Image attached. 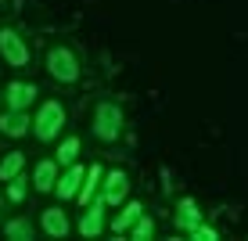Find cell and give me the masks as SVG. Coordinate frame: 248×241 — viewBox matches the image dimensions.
<instances>
[{"label": "cell", "mask_w": 248, "mask_h": 241, "mask_svg": "<svg viewBox=\"0 0 248 241\" xmlns=\"http://www.w3.org/2000/svg\"><path fill=\"white\" fill-rule=\"evenodd\" d=\"M54 180H58V162H40L36 166V191H50L54 187Z\"/></svg>", "instance_id": "obj_13"}, {"label": "cell", "mask_w": 248, "mask_h": 241, "mask_svg": "<svg viewBox=\"0 0 248 241\" xmlns=\"http://www.w3.org/2000/svg\"><path fill=\"white\" fill-rule=\"evenodd\" d=\"M22 162H25L22 151H11L4 162H0V180H15V177H18V169H22Z\"/></svg>", "instance_id": "obj_15"}, {"label": "cell", "mask_w": 248, "mask_h": 241, "mask_svg": "<svg viewBox=\"0 0 248 241\" xmlns=\"http://www.w3.org/2000/svg\"><path fill=\"white\" fill-rule=\"evenodd\" d=\"M140 205H137V202H130V205H126V209L123 212H119V216H115V223H112V230H115V234H126V230H130L133 227V223H137V216H140Z\"/></svg>", "instance_id": "obj_12"}, {"label": "cell", "mask_w": 248, "mask_h": 241, "mask_svg": "<svg viewBox=\"0 0 248 241\" xmlns=\"http://www.w3.org/2000/svg\"><path fill=\"white\" fill-rule=\"evenodd\" d=\"M65 126V108L58 105V101H44V108H40V115H36V137L40 141H54L58 130Z\"/></svg>", "instance_id": "obj_2"}, {"label": "cell", "mask_w": 248, "mask_h": 241, "mask_svg": "<svg viewBox=\"0 0 248 241\" xmlns=\"http://www.w3.org/2000/svg\"><path fill=\"white\" fill-rule=\"evenodd\" d=\"M119 130H123V112H119V105H112V101L97 105V112H93V133L101 141H115Z\"/></svg>", "instance_id": "obj_1"}, {"label": "cell", "mask_w": 248, "mask_h": 241, "mask_svg": "<svg viewBox=\"0 0 248 241\" xmlns=\"http://www.w3.org/2000/svg\"><path fill=\"white\" fill-rule=\"evenodd\" d=\"M0 130H4L7 137H22V133H29V115H25V108H11L4 119H0Z\"/></svg>", "instance_id": "obj_8"}, {"label": "cell", "mask_w": 248, "mask_h": 241, "mask_svg": "<svg viewBox=\"0 0 248 241\" xmlns=\"http://www.w3.org/2000/svg\"><path fill=\"white\" fill-rule=\"evenodd\" d=\"M194 223H202V220H198V209H194L191 198H184V202H180V216H176V227H180V230H191Z\"/></svg>", "instance_id": "obj_14"}, {"label": "cell", "mask_w": 248, "mask_h": 241, "mask_svg": "<svg viewBox=\"0 0 248 241\" xmlns=\"http://www.w3.org/2000/svg\"><path fill=\"white\" fill-rule=\"evenodd\" d=\"M191 238H198V241H216L219 234H216L212 227H205V223H194V227H191Z\"/></svg>", "instance_id": "obj_19"}, {"label": "cell", "mask_w": 248, "mask_h": 241, "mask_svg": "<svg viewBox=\"0 0 248 241\" xmlns=\"http://www.w3.org/2000/svg\"><path fill=\"white\" fill-rule=\"evenodd\" d=\"M76 155H79V141H76V137H68L62 148H58V162H62V166H72Z\"/></svg>", "instance_id": "obj_17"}, {"label": "cell", "mask_w": 248, "mask_h": 241, "mask_svg": "<svg viewBox=\"0 0 248 241\" xmlns=\"http://www.w3.org/2000/svg\"><path fill=\"white\" fill-rule=\"evenodd\" d=\"M101 205H105V202H93L90 209H87V216L79 220V234L83 238H97L101 234V227H105V216H101L105 209H101Z\"/></svg>", "instance_id": "obj_9"}, {"label": "cell", "mask_w": 248, "mask_h": 241, "mask_svg": "<svg viewBox=\"0 0 248 241\" xmlns=\"http://www.w3.org/2000/svg\"><path fill=\"white\" fill-rule=\"evenodd\" d=\"M47 68H50V76H54L58 83H76L79 80V65H76L72 50H65V47H54L47 54Z\"/></svg>", "instance_id": "obj_3"}, {"label": "cell", "mask_w": 248, "mask_h": 241, "mask_svg": "<svg viewBox=\"0 0 248 241\" xmlns=\"http://www.w3.org/2000/svg\"><path fill=\"white\" fill-rule=\"evenodd\" d=\"M4 234L15 238V241H25V238H32V223H29V220H11V223L4 227Z\"/></svg>", "instance_id": "obj_16"}, {"label": "cell", "mask_w": 248, "mask_h": 241, "mask_svg": "<svg viewBox=\"0 0 248 241\" xmlns=\"http://www.w3.org/2000/svg\"><path fill=\"white\" fill-rule=\"evenodd\" d=\"M83 177H87V180L79 184V202H83V205H90V198H93V191H97V184H101V166L93 162V166H90Z\"/></svg>", "instance_id": "obj_11"}, {"label": "cell", "mask_w": 248, "mask_h": 241, "mask_svg": "<svg viewBox=\"0 0 248 241\" xmlns=\"http://www.w3.org/2000/svg\"><path fill=\"white\" fill-rule=\"evenodd\" d=\"M36 101V87L32 83H11L7 87V108H29Z\"/></svg>", "instance_id": "obj_7"}, {"label": "cell", "mask_w": 248, "mask_h": 241, "mask_svg": "<svg viewBox=\"0 0 248 241\" xmlns=\"http://www.w3.org/2000/svg\"><path fill=\"white\" fill-rule=\"evenodd\" d=\"M126 191H130V180H126V173L119 169V173H112L105 180V194H101V202H105V205H123Z\"/></svg>", "instance_id": "obj_6"}, {"label": "cell", "mask_w": 248, "mask_h": 241, "mask_svg": "<svg viewBox=\"0 0 248 241\" xmlns=\"http://www.w3.org/2000/svg\"><path fill=\"white\" fill-rule=\"evenodd\" d=\"M0 54H4L7 65H15V68L29 65V47L22 44V36H18L15 29H4V32H0Z\"/></svg>", "instance_id": "obj_4"}, {"label": "cell", "mask_w": 248, "mask_h": 241, "mask_svg": "<svg viewBox=\"0 0 248 241\" xmlns=\"http://www.w3.org/2000/svg\"><path fill=\"white\" fill-rule=\"evenodd\" d=\"M44 230H47L50 238H65L68 234V216H65L62 209H47L44 212Z\"/></svg>", "instance_id": "obj_10"}, {"label": "cell", "mask_w": 248, "mask_h": 241, "mask_svg": "<svg viewBox=\"0 0 248 241\" xmlns=\"http://www.w3.org/2000/svg\"><path fill=\"white\" fill-rule=\"evenodd\" d=\"M83 173H87V169L72 162V166H68V173L54 180V191H58L62 202H65V198H76V191H79V184H83Z\"/></svg>", "instance_id": "obj_5"}, {"label": "cell", "mask_w": 248, "mask_h": 241, "mask_svg": "<svg viewBox=\"0 0 248 241\" xmlns=\"http://www.w3.org/2000/svg\"><path fill=\"white\" fill-rule=\"evenodd\" d=\"M151 234H155V223L140 212V216H137V223H133V238H137V241H148Z\"/></svg>", "instance_id": "obj_18"}, {"label": "cell", "mask_w": 248, "mask_h": 241, "mask_svg": "<svg viewBox=\"0 0 248 241\" xmlns=\"http://www.w3.org/2000/svg\"><path fill=\"white\" fill-rule=\"evenodd\" d=\"M7 198H11V202H22V198H25V184H22V180H15V184L7 187Z\"/></svg>", "instance_id": "obj_20"}]
</instances>
